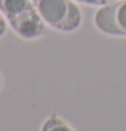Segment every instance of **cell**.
<instances>
[{"mask_svg":"<svg viewBox=\"0 0 126 131\" xmlns=\"http://www.w3.org/2000/svg\"><path fill=\"white\" fill-rule=\"evenodd\" d=\"M41 130L42 131H54V130H59V131H61V130L72 131L73 127L69 126V123L65 122L60 115H57L54 112V114H52L49 118L45 120V122H43V124L41 126Z\"/></svg>","mask_w":126,"mask_h":131,"instance_id":"4","label":"cell"},{"mask_svg":"<svg viewBox=\"0 0 126 131\" xmlns=\"http://www.w3.org/2000/svg\"><path fill=\"white\" fill-rule=\"evenodd\" d=\"M6 32H7V22H6V18L3 16V14L0 12V38Z\"/></svg>","mask_w":126,"mask_h":131,"instance_id":"5","label":"cell"},{"mask_svg":"<svg viewBox=\"0 0 126 131\" xmlns=\"http://www.w3.org/2000/svg\"><path fill=\"white\" fill-rule=\"evenodd\" d=\"M43 22L61 32H72L81 25L83 15L75 0H33Z\"/></svg>","mask_w":126,"mask_h":131,"instance_id":"2","label":"cell"},{"mask_svg":"<svg viewBox=\"0 0 126 131\" xmlns=\"http://www.w3.org/2000/svg\"><path fill=\"white\" fill-rule=\"evenodd\" d=\"M76 3H81V4H88L90 0H75Z\"/></svg>","mask_w":126,"mask_h":131,"instance_id":"7","label":"cell"},{"mask_svg":"<svg viewBox=\"0 0 126 131\" xmlns=\"http://www.w3.org/2000/svg\"><path fill=\"white\" fill-rule=\"evenodd\" d=\"M94 25L106 35L126 37V0L99 7L94 15Z\"/></svg>","mask_w":126,"mask_h":131,"instance_id":"3","label":"cell"},{"mask_svg":"<svg viewBox=\"0 0 126 131\" xmlns=\"http://www.w3.org/2000/svg\"><path fill=\"white\" fill-rule=\"evenodd\" d=\"M114 2H118V0H90V4L88 6H106V4H110V3H114Z\"/></svg>","mask_w":126,"mask_h":131,"instance_id":"6","label":"cell"},{"mask_svg":"<svg viewBox=\"0 0 126 131\" xmlns=\"http://www.w3.org/2000/svg\"><path fill=\"white\" fill-rule=\"evenodd\" d=\"M0 12L21 38L37 39L45 34L46 23L33 0H0Z\"/></svg>","mask_w":126,"mask_h":131,"instance_id":"1","label":"cell"}]
</instances>
